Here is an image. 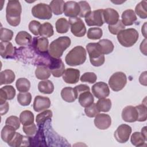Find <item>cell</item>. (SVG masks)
Here are the masks:
<instances>
[{
    "label": "cell",
    "instance_id": "1",
    "mask_svg": "<svg viewBox=\"0 0 147 147\" xmlns=\"http://www.w3.org/2000/svg\"><path fill=\"white\" fill-rule=\"evenodd\" d=\"M21 5L18 1H9L6 8V18L8 24L12 26H18L21 21Z\"/></svg>",
    "mask_w": 147,
    "mask_h": 147
},
{
    "label": "cell",
    "instance_id": "2",
    "mask_svg": "<svg viewBox=\"0 0 147 147\" xmlns=\"http://www.w3.org/2000/svg\"><path fill=\"white\" fill-rule=\"evenodd\" d=\"M71 41L67 36H61L52 41L49 46L48 52L53 58H60L64 51L71 45Z\"/></svg>",
    "mask_w": 147,
    "mask_h": 147
},
{
    "label": "cell",
    "instance_id": "3",
    "mask_svg": "<svg viewBox=\"0 0 147 147\" xmlns=\"http://www.w3.org/2000/svg\"><path fill=\"white\" fill-rule=\"evenodd\" d=\"M86 51L80 46H76L72 48L66 55L65 61L70 66H77L83 64L86 60Z\"/></svg>",
    "mask_w": 147,
    "mask_h": 147
},
{
    "label": "cell",
    "instance_id": "4",
    "mask_svg": "<svg viewBox=\"0 0 147 147\" xmlns=\"http://www.w3.org/2000/svg\"><path fill=\"white\" fill-rule=\"evenodd\" d=\"M139 34L134 28H129L121 31L117 34L119 43L125 47H131L137 41Z\"/></svg>",
    "mask_w": 147,
    "mask_h": 147
},
{
    "label": "cell",
    "instance_id": "5",
    "mask_svg": "<svg viewBox=\"0 0 147 147\" xmlns=\"http://www.w3.org/2000/svg\"><path fill=\"white\" fill-rule=\"evenodd\" d=\"M86 49L89 55L90 63L93 66L99 67L103 64L105 61V56L102 53L97 43H88L86 45Z\"/></svg>",
    "mask_w": 147,
    "mask_h": 147
},
{
    "label": "cell",
    "instance_id": "6",
    "mask_svg": "<svg viewBox=\"0 0 147 147\" xmlns=\"http://www.w3.org/2000/svg\"><path fill=\"white\" fill-rule=\"evenodd\" d=\"M127 83L126 75L122 72H117L113 74L109 80L110 87L114 91L122 90Z\"/></svg>",
    "mask_w": 147,
    "mask_h": 147
},
{
    "label": "cell",
    "instance_id": "7",
    "mask_svg": "<svg viewBox=\"0 0 147 147\" xmlns=\"http://www.w3.org/2000/svg\"><path fill=\"white\" fill-rule=\"evenodd\" d=\"M32 14L34 17L41 20H49L52 17L50 6L44 3L34 6L32 9Z\"/></svg>",
    "mask_w": 147,
    "mask_h": 147
},
{
    "label": "cell",
    "instance_id": "8",
    "mask_svg": "<svg viewBox=\"0 0 147 147\" xmlns=\"http://www.w3.org/2000/svg\"><path fill=\"white\" fill-rule=\"evenodd\" d=\"M47 66L54 77H60L63 75L65 71L64 64L60 58H53L50 56Z\"/></svg>",
    "mask_w": 147,
    "mask_h": 147
},
{
    "label": "cell",
    "instance_id": "9",
    "mask_svg": "<svg viewBox=\"0 0 147 147\" xmlns=\"http://www.w3.org/2000/svg\"><path fill=\"white\" fill-rule=\"evenodd\" d=\"M72 33L76 37H81L86 33V28L81 18L78 17L69 18L68 21Z\"/></svg>",
    "mask_w": 147,
    "mask_h": 147
},
{
    "label": "cell",
    "instance_id": "10",
    "mask_svg": "<svg viewBox=\"0 0 147 147\" xmlns=\"http://www.w3.org/2000/svg\"><path fill=\"white\" fill-rule=\"evenodd\" d=\"M103 9H98L91 11L85 17V21L89 26H101L105 23L103 16Z\"/></svg>",
    "mask_w": 147,
    "mask_h": 147
},
{
    "label": "cell",
    "instance_id": "11",
    "mask_svg": "<svg viewBox=\"0 0 147 147\" xmlns=\"http://www.w3.org/2000/svg\"><path fill=\"white\" fill-rule=\"evenodd\" d=\"M131 133V127L126 124H121L115 131L114 136L119 143L126 142Z\"/></svg>",
    "mask_w": 147,
    "mask_h": 147
},
{
    "label": "cell",
    "instance_id": "12",
    "mask_svg": "<svg viewBox=\"0 0 147 147\" xmlns=\"http://www.w3.org/2000/svg\"><path fill=\"white\" fill-rule=\"evenodd\" d=\"M91 91L94 95L98 99L105 98L110 94V89L108 85L103 82L95 83L91 88Z\"/></svg>",
    "mask_w": 147,
    "mask_h": 147
},
{
    "label": "cell",
    "instance_id": "13",
    "mask_svg": "<svg viewBox=\"0 0 147 147\" xmlns=\"http://www.w3.org/2000/svg\"><path fill=\"white\" fill-rule=\"evenodd\" d=\"M32 44L34 50L38 54L41 55L48 52L49 41L47 38L44 37H34Z\"/></svg>",
    "mask_w": 147,
    "mask_h": 147
},
{
    "label": "cell",
    "instance_id": "14",
    "mask_svg": "<svg viewBox=\"0 0 147 147\" xmlns=\"http://www.w3.org/2000/svg\"><path fill=\"white\" fill-rule=\"evenodd\" d=\"M94 124L98 129L100 130H106L111 126V117L108 114L99 113L95 116L94 119Z\"/></svg>",
    "mask_w": 147,
    "mask_h": 147
},
{
    "label": "cell",
    "instance_id": "15",
    "mask_svg": "<svg viewBox=\"0 0 147 147\" xmlns=\"http://www.w3.org/2000/svg\"><path fill=\"white\" fill-rule=\"evenodd\" d=\"M64 13L65 16L69 18L77 17L80 13V6L75 1H67L64 6Z\"/></svg>",
    "mask_w": 147,
    "mask_h": 147
},
{
    "label": "cell",
    "instance_id": "16",
    "mask_svg": "<svg viewBox=\"0 0 147 147\" xmlns=\"http://www.w3.org/2000/svg\"><path fill=\"white\" fill-rule=\"evenodd\" d=\"M33 109L36 112H41L51 106V100L49 98L37 95L33 102Z\"/></svg>",
    "mask_w": 147,
    "mask_h": 147
},
{
    "label": "cell",
    "instance_id": "17",
    "mask_svg": "<svg viewBox=\"0 0 147 147\" xmlns=\"http://www.w3.org/2000/svg\"><path fill=\"white\" fill-rule=\"evenodd\" d=\"M80 77V71L72 68H67L63 75V80L68 84H75L78 82Z\"/></svg>",
    "mask_w": 147,
    "mask_h": 147
},
{
    "label": "cell",
    "instance_id": "18",
    "mask_svg": "<svg viewBox=\"0 0 147 147\" xmlns=\"http://www.w3.org/2000/svg\"><path fill=\"white\" fill-rule=\"evenodd\" d=\"M122 118L127 122H134L137 121L138 113L136 108L132 106H126L122 111Z\"/></svg>",
    "mask_w": 147,
    "mask_h": 147
},
{
    "label": "cell",
    "instance_id": "19",
    "mask_svg": "<svg viewBox=\"0 0 147 147\" xmlns=\"http://www.w3.org/2000/svg\"><path fill=\"white\" fill-rule=\"evenodd\" d=\"M0 54L3 59H12L16 55L15 47L10 42H1Z\"/></svg>",
    "mask_w": 147,
    "mask_h": 147
},
{
    "label": "cell",
    "instance_id": "20",
    "mask_svg": "<svg viewBox=\"0 0 147 147\" xmlns=\"http://www.w3.org/2000/svg\"><path fill=\"white\" fill-rule=\"evenodd\" d=\"M16 95V90L10 85L5 86L0 89V105L6 102V100L13 99Z\"/></svg>",
    "mask_w": 147,
    "mask_h": 147
},
{
    "label": "cell",
    "instance_id": "21",
    "mask_svg": "<svg viewBox=\"0 0 147 147\" xmlns=\"http://www.w3.org/2000/svg\"><path fill=\"white\" fill-rule=\"evenodd\" d=\"M30 137L24 136L20 133L16 132L13 138L7 143V144L12 147H18L22 146H28L30 142Z\"/></svg>",
    "mask_w": 147,
    "mask_h": 147
},
{
    "label": "cell",
    "instance_id": "22",
    "mask_svg": "<svg viewBox=\"0 0 147 147\" xmlns=\"http://www.w3.org/2000/svg\"><path fill=\"white\" fill-rule=\"evenodd\" d=\"M103 16L105 22L112 25L116 24L119 20V14L115 10L112 8H107L103 9Z\"/></svg>",
    "mask_w": 147,
    "mask_h": 147
},
{
    "label": "cell",
    "instance_id": "23",
    "mask_svg": "<svg viewBox=\"0 0 147 147\" xmlns=\"http://www.w3.org/2000/svg\"><path fill=\"white\" fill-rule=\"evenodd\" d=\"M15 41L18 45L28 46L32 43V37L26 31H20L16 35Z\"/></svg>",
    "mask_w": 147,
    "mask_h": 147
},
{
    "label": "cell",
    "instance_id": "24",
    "mask_svg": "<svg viewBox=\"0 0 147 147\" xmlns=\"http://www.w3.org/2000/svg\"><path fill=\"white\" fill-rule=\"evenodd\" d=\"M61 96L64 101L68 103L74 102L78 98L74 88L71 87L63 88L61 91Z\"/></svg>",
    "mask_w": 147,
    "mask_h": 147
},
{
    "label": "cell",
    "instance_id": "25",
    "mask_svg": "<svg viewBox=\"0 0 147 147\" xmlns=\"http://www.w3.org/2000/svg\"><path fill=\"white\" fill-rule=\"evenodd\" d=\"M78 101L82 107H87L94 103V98L90 91H86L79 94Z\"/></svg>",
    "mask_w": 147,
    "mask_h": 147
},
{
    "label": "cell",
    "instance_id": "26",
    "mask_svg": "<svg viewBox=\"0 0 147 147\" xmlns=\"http://www.w3.org/2000/svg\"><path fill=\"white\" fill-rule=\"evenodd\" d=\"M137 18L132 9H127L123 11L122 14V22L125 26H130L137 20Z\"/></svg>",
    "mask_w": 147,
    "mask_h": 147
},
{
    "label": "cell",
    "instance_id": "27",
    "mask_svg": "<svg viewBox=\"0 0 147 147\" xmlns=\"http://www.w3.org/2000/svg\"><path fill=\"white\" fill-rule=\"evenodd\" d=\"M15 74L10 69H5L1 72L0 84H7L13 83L15 80Z\"/></svg>",
    "mask_w": 147,
    "mask_h": 147
},
{
    "label": "cell",
    "instance_id": "28",
    "mask_svg": "<svg viewBox=\"0 0 147 147\" xmlns=\"http://www.w3.org/2000/svg\"><path fill=\"white\" fill-rule=\"evenodd\" d=\"M51 72L49 68L42 64H38L35 70L36 78L40 80H47L51 76Z\"/></svg>",
    "mask_w": 147,
    "mask_h": 147
},
{
    "label": "cell",
    "instance_id": "29",
    "mask_svg": "<svg viewBox=\"0 0 147 147\" xmlns=\"http://www.w3.org/2000/svg\"><path fill=\"white\" fill-rule=\"evenodd\" d=\"M16 133V130L14 127L6 125L1 130V137L4 142L8 143L14 136Z\"/></svg>",
    "mask_w": 147,
    "mask_h": 147
},
{
    "label": "cell",
    "instance_id": "30",
    "mask_svg": "<svg viewBox=\"0 0 147 147\" xmlns=\"http://www.w3.org/2000/svg\"><path fill=\"white\" fill-rule=\"evenodd\" d=\"M97 44L103 55H108L114 50V47L113 42L108 39H102Z\"/></svg>",
    "mask_w": 147,
    "mask_h": 147
},
{
    "label": "cell",
    "instance_id": "31",
    "mask_svg": "<svg viewBox=\"0 0 147 147\" xmlns=\"http://www.w3.org/2000/svg\"><path fill=\"white\" fill-rule=\"evenodd\" d=\"M38 89L40 92L45 94H52L54 91V85L49 80L40 81L38 84Z\"/></svg>",
    "mask_w": 147,
    "mask_h": 147
},
{
    "label": "cell",
    "instance_id": "32",
    "mask_svg": "<svg viewBox=\"0 0 147 147\" xmlns=\"http://www.w3.org/2000/svg\"><path fill=\"white\" fill-rule=\"evenodd\" d=\"M65 2L63 0H53L50 2V7L53 14L60 15L64 12Z\"/></svg>",
    "mask_w": 147,
    "mask_h": 147
},
{
    "label": "cell",
    "instance_id": "33",
    "mask_svg": "<svg viewBox=\"0 0 147 147\" xmlns=\"http://www.w3.org/2000/svg\"><path fill=\"white\" fill-rule=\"evenodd\" d=\"M20 119L23 126L29 125L34 123V115L29 110H24L20 114Z\"/></svg>",
    "mask_w": 147,
    "mask_h": 147
},
{
    "label": "cell",
    "instance_id": "34",
    "mask_svg": "<svg viewBox=\"0 0 147 147\" xmlns=\"http://www.w3.org/2000/svg\"><path fill=\"white\" fill-rule=\"evenodd\" d=\"M146 138H145L140 132H134L131 136L130 141L131 144L136 146H142L146 145Z\"/></svg>",
    "mask_w": 147,
    "mask_h": 147
},
{
    "label": "cell",
    "instance_id": "35",
    "mask_svg": "<svg viewBox=\"0 0 147 147\" xmlns=\"http://www.w3.org/2000/svg\"><path fill=\"white\" fill-rule=\"evenodd\" d=\"M56 32L59 33H65L69 28V24L68 21L65 18H59L55 24Z\"/></svg>",
    "mask_w": 147,
    "mask_h": 147
},
{
    "label": "cell",
    "instance_id": "36",
    "mask_svg": "<svg viewBox=\"0 0 147 147\" xmlns=\"http://www.w3.org/2000/svg\"><path fill=\"white\" fill-rule=\"evenodd\" d=\"M53 28L49 22H44L41 24L39 30V34L41 37H50L53 35Z\"/></svg>",
    "mask_w": 147,
    "mask_h": 147
},
{
    "label": "cell",
    "instance_id": "37",
    "mask_svg": "<svg viewBox=\"0 0 147 147\" xmlns=\"http://www.w3.org/2000/svg\"><path fill=\"white\" fill-rule=\"evenodd\" d=\"M96 106L99 112H108L111 108V101L108 98L99 99Z\"/></svg>",
    "mask_w": 147,
    "mask_h": 147
},
{
    "label": "cell",
    "instance_id": "38",
    "mask_svg": "<svg viewBox=\"0 0 147 147\" xmlns=\"http://www.w3.org/2000/svg\"><path fill=\"white\" fill-rule=\"evenodd\" d=\"M16 86L17 90L20 92H28L30 87V83L29 80L24 78H21L17 80Z\"/></svg>",
    "mask_w": 147,
    "mask_h": 147
},
{
    "label": "cell",
    "instance_id": "39",
    "mask_svg": "<svg viewBox=\"0 0 147 147\" xmlns=\"http://www.w3.org/2000/svg\"><path fill=\"white\" fill-rule=\"evenodd\" d=\"M147 2L145 1H141L135 7V14L142 19L147 18Z\"/></svg>",
    "mask_w": 147,
    "mask_h": 147
},
{
    "label": "cell",
    "instance_id": "40",
    "mask_svg": "<svg viewBox=\"0 0 147 147\" xmlns=\"http://www.w3.org/2000/svg\"><path fill=\"white\" fill-rule=\"evenodd\" d=\"M52 117V112L50 110H44L37 115L36 121L38 125L43 124L47 120L51 119Z\"/></svg>",
    "mask_w": 147,
    "mask_h": 147
},
{
    "label": "cell",
    "instance_id": "41",
    "mask_svg": "<svg viewBox=\"0 0 147 147\" xmlns=\"http://www.w3.org/2000/svg\"><path fill=\"white\" fill-rule=\"evenodd\" d=\"M18 102L23 106L30 105L32 101V95L30 92H20L17 95Z\"/></svg>",
    "mask_w": 147,
    "mask_h": 147
},
{
    "label": "cell",
    "instance_id": "42",
    "mask_svg": "<svg viewBox=\"0 0 147 147\" xmlns=\"http://www.w3.org/2000/svg\"><path fill=\"white\" fill-rule=\"evenodd\" d=\"M87 37L91 40H98L103 35V32L99 28H90L87 31Z\"/></svg>",
    "mask_w": 147,
    "mask_h": 147
},
{
    "label": "cell",
    "instance_id": "43",
    "mask_svg": "<svg viewBox=\"0 0 147 147\" xmlns=\"http://www.w3.org/2000/svg\"><path fill=\"white\" fill-rule=\"evenodd\" d=\"M13 37V32L4 28H1L0 30V40L1 42H9Z\"/></svg>",
    "mask_w": 147,
    "mask_h": 147
},
{
    "label": "cell",
    "instance_id": "44",
    "mask_svg": "<svg viewBox=\"0 0 147 147\" xmlns=\"http://www.w3.org/2000/svg\"><path fill=\"white\" fill-rule=\"evenodd\" d=\"M138 113L137 121L144 122L147 119V108L146 105L143 104L136 106L135 107Z\"/></svg>",
    "mask_w": 147,
    "mask_h": 147
},
{
    "label": "cell",
    "instance_id": "45",
    "mask_svg": "<svg viewBox=\"0 0 147 147\" xmlns=\"http://www.w3.org/2000/svg\"><path fill=\"white\" fill-rule=\"evenodd\" d=\"M80 6V13L79 17H86L91 13V7L88 3L85 1H80L78 2Z\"/></svg>",
    "mask_w": 147,
    "mask_h": 147
},
{
    "label": "cell",
    "instance_id": "46",
    "mask_svg": "<svg viewBox=\"0 0 147 147\" xmlns=\"http://www.w3.org/2000/svg\"><path fill=\"white\" fill-rule=\"evenodd\" d=\"M125 26L123 24L121 20H118V21L112 25H109L108 28L110 32L113 34H118L121 31L125 29Z\"/></svg>",
    "mask_w": 147,
    "mask_h": 147
},
{
    "label": "cell",
    "instance_id": "47",
    "mask_svg": "<svg viewBox=\"0 0 147 147\" xmlns=\"http://www.w3.org/2000/svg\"><path fill=\"white\" fill-rule=\"evenodd\" d=\"M82 82H87L89 83H94L96 81L97 76L94 72H87L84 73L80 78Z\"/></svg>",
    "mask_w": 147,
    "mask_h": 147
},
{
    "label": "cell",
    "instance_id": "48",
    "mask_svg": "<svg viewBox=\"0 0 147 147\" xmlns=\"http://www.w3.org/2000/svg\"><path fill=\"white\" fill-rule=\"evenodd\" d=\"M20 122H21V121H20V118H18L16 116L11 115V116H10L7 118V119L5 121V124L12 126L16 130L20 128Z\"/></svg>",
    "mask_w": 147,
    "mask_h": 147
},
{
    "label": "cell",
    "instance_id": "49",
    "mask_svg": "<svg viewBox=\"0 0 147 147\" xmlns=\"http://www.w3.org/2000/svg\"><path fill=\"white\" fill-rule=\"evenodd\" d=\"M22 130L28 136L33 137L36 134L37 129L36 125L34 123H33L29 125L23 126Z\"/></svg>",
    "mask_w": 147,
    "mask_h": 147
},
{
    "label": "cell",
    "instance_id": "50",
    "mask_svg": "<svg viewBox=\"0 0 147 147\" xmlns=\"http://www.w3.org/2000/svg\"><path fill=\"white\" fill-rule=\"evenodd\" d=\"M84 112L86 115L90 118L95 117L96 115H98L99 113V111H98L96 106V103H94L88 107H85Z\"/></svg>",
    "mask_w": 147,
    "mask_h": 147
},
{
    "label": "cell",
    "instance_id": "51",
    "mask_svg": "<svg viewBox=\"0 0 147 147\" xmlns=\"http://www.w3.org/2000/svg\"><path fill=\"white\" fill-rule=\"evenodd\" d=\"M41 25V24L40 22L32 20L29 24V29L34 36H38L39 35V30Z\"/></svg>",
    "mask_w": 147,
    "mask_h": 147
},
{
    "label": "cell",
    "instance_id": "52",
    "mask_svg": "<svg viewBox=\"0 0 147 147\" xmlns=\"http://www.w3.org/2000/svg\"><path fill=\"white\" fill-rule=\"evenodd\" d=\"M74 88L75 90V91L78 95V96H79V94L81 92H83L86 91H90V87L86 84H79V85L75 86V88Z\"/></svg>",
    "mask_w": 147,
    "mask_h": 147
},
{
    "label": "cell",
    "instance_id": "53",
    "mask_svg": "<svg viewBox=\"0 0 147 147\" xmlns=\"http://www.w3.org/2000/svg\"><path fill=\"white\" fill-rule=\"evenodd\" d=\"M9 109V103L7 102H6L5 103L1 105L0 106V113L1 115H3L5 114H6L8 112Z\"/></svg>",
    "mask_w": 147,
    "mask_h": 147
},
{
    "label": "cell",
    "instance_id": "54",
    "mask_svg": "<svg viewBox=\"0 0 147 147\" xmlns=\"http://www.w3.org/2000/svg\"><path fill=\"white\" fill-rule=\"evenodd\" d=\"M146 71H144L141 73V75L139 77V82L141 84L144 85L145 86H146Z\"/></svg>",
    "mask_w": 147,
    "mask_h": 147
},
{
    "label": "cell",
    "instance_id": "55",
    "mask_svg": "<svg viewBox=\"0 0 147 147\" xmlns=\"http://www.w3.org/2000/svg\"><path fill=\"white\" fill-rule=\"evenodd\" d=\"M140 51L141 52L144 53L145 56L146 55V38H145L142 42L141 43V45H140Z\"/></svg>",
    "mask_w": 147,
    "mask_h": 147
},
{
    "label": "cell",
    "instance_id": "56",
    "mask_svg": "<svg viewBox=\"0 0 147 147\" xmlns=\"http://www.w3.org/2000/svg\"><path fill=\"white\" fill-rule=\"evenodd\" d=\"M146 22H145L144 25L142 26V29H141L142 33L144 34L145 38H146Z\"/></svg>",
    "mask_w": 147,
    "mask_h": 147
},
{
    "label": "cell",
    "instance_id": "57",
    "mask_svg": "<svg viewBox=\"0 0 147 147\" xmlns=\"http://www.w3.org/2000/svg\"><path fill=\"white\" fill-rule=\"evenodd\" d=\"M141 134L144 136V137L146 138V127L144 126V127L142 128L141 129Z\"/></svg>",
    "mask_w": 147,
    "mask_h": 147
}]
</instances>
